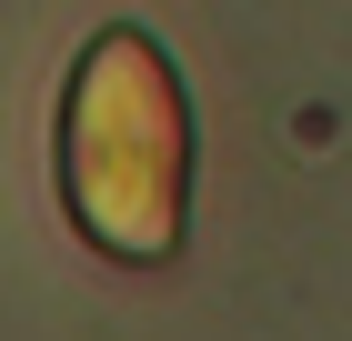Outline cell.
I'll return each mask as SVG.
<instances>
[{
    "label": "cell",
    "instance_id": "obj_1",
    "mask_svg": "<svg viewBox=\"0 0 352 341\" xmlns=\"http://www.w3.org/2000/svg\"><path fill=\"white\" fill-rule=\"evenodd\" d=\"M60 191L91 251L111 261H171L191 201V110L151 30H101L71 71L60 110Z\"/></svg>",
    "mask_w": 352,
    "mask_h": 341
}]
</instances>
